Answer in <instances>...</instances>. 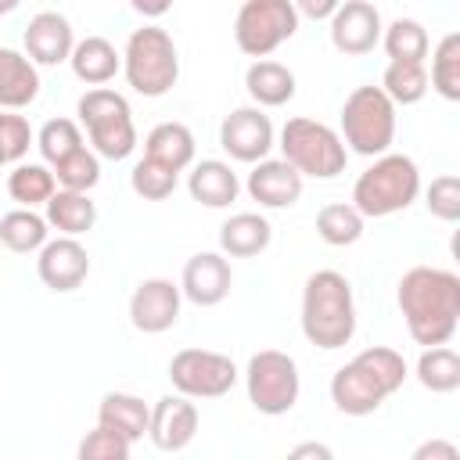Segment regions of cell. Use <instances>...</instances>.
Returning a JSON list of instances; mask_svg holds the SVG:
<instances>
[{"label": "cell", "mask_w": 460, "mask_h": 460, "mask_svg": "<svg viewBox=\"0 0 460 460\" xmlns=\"http://www.w3.org/2000/svg\"><path fill=\"white\" fill-rule=\"evenodd\" d=\"M129 7L137 11V14H144V18H162V14H169V7H172V0H129Z\"/></svg>", "instance_id": "cell-43"}, {"label": "cell", "mask_w": 460, "mask_h": 460, "mask_svg": "<svg viewBox=\"0 0 460 460\" xmlns=\"http://www.w3.org/2000/svg\"><path fill=\"white\" fill-rule=\"evenodd\" d=\"M32 126L25 115H14V111H0V165H14L29 155V144H32Z\"/></svg>", "instance_id": "cell-38"}, {"label": "cell", "mask_w": 460, "mask_h": 460, "mask_svg": "<svg viewBox=\"0 0 460 460\" xmlns=\"http://www.w3.org/2000/svg\"><path fill=\"white\" fill-rule=\"evenodd\" d=\"M36 273L50 291L65 295L83 288V280L90 277V255L79 244V237L58 234V237H47V244L36 252Z\"/></svg>", "instance_id": "cell-15"}, {"label": "cell", "mask_w": 460, "mask_h": 460, "mask_svg": "<svg viewBox=\"0 0 460 460\" xmlns=\"http://www.w3.org/2000/svg\"><path fill=\"white\" fill-rule=\"evenodd\" d=\"M316 234L323 244H334V248L356 244L363 237V216L352 201H331L316 212Z\"/></svg>", "instance_id": "cell-32"}, {"label": "cell", "mask_w": 460, "mask_h": 460, "mask_svg": "<svg viewBox=\"0 0 460 460\" xmlns=\"http://www.w3.org/2000/svg\"><path fill=\"white\" fill-rule=\"evenodd\" d=\"M431 90L446 101H460V32H446L431 54Z\"/></svg>", "instance_id": "cell-34"}, {"label": "cell", "mask_w": 460, "mask_h": 460, "mask_svg": "<svg viewBox=\"0 0 460 460\" xmlns=\"http://www.w3.org/2000/svg\"><path fill=\"white\" fill-rule=\"evenodd\" d=\"M291 456H295V460H302V456L331 460V449H327V446H320V442H305V446H295V449H291Z\"/></svg>", "instance_id": "cell-44"}, {"label": "cell", "mask_w": 460, "mask_h": 460, "mask_svg": "<svg viewBox=\"0 0 460 460\" xmlns=\"http://www.w3.org/2000/svg\"><path fill=\"white\" fill-rule=\"evenodd\" d=\"M75 115L79 122L86 126V137H90V147L108 158V162H122L133 155L137 147V126H133V111H129V101L108 86H93L79 97L75 104Z\"/></svg>", "instance_id": "cell-6"}, {"label": "cell", "mask_w": 460, "mask_h": 460, "mask_svg": "<svg viewBox=\"0 0 460 460\" xmlns=\"http://www.w3.org/2000/svg\"><path fill=\"white\" fill-rule=\"evenodd\" d=\"M420 198V169L410 155L385 151L352 183V205L363 219H385L406 212Z\"/></svg>", "instance_id": "cell-4"}, {"label": "cell", "mask_w": 460, "mask_h": 460, "mask_svg": "<svg viewBox=\"0 0 460 460\" xmlns=\"http://www.w3.org/2000/svg\"><path fill=\"white\" fill-rule=\"evenodd\" d=\"M237 363L212 349H180L169 359V381L187 399H219L237 385Z\"/></svg>", "instance_id": "cell-11"}, {"label": "cell", "mask_w": 460, "mask_h": 460, "mask_svg": "<svg viewBox=\"0 0 460 460\" xmlns=\"http://www.w3.org/2000/svg\"><path fill=\"white\" fill-rule=\"evenodd\" d=\"M291 4H295L298 18H313V22H323V18H331V14H334V7H338L341 0H291Z\"/></svg>", "instance_id": "cell-42"}, {"label": "cell", "mask_w": 460, "mask_h": 460, "mask_svg": "<svg viewBox=\"0 0 460 460\" xmlns=\"http://www.w3.org/2000/svg\"><path fill=\"white\" fill-rule=\"evenodd\" d=\"M183 291L169 277H147L129 295V323L140 334H165L180 320Z\"/></svg>", "instance_id": "cell-13"}, {"label": "cell", "mask_w": 460, "mask_h": 460, "mask_svg": "<svg viewBox=\"0 0 460 460\" xmlns=\"http://www.w3.org/2000/svg\"><path fill=\"white\" fill-rule=\"evenodd\" d=\"M381 47L392 61H424L431 50V40L417 18H395L392 25L381 29Z\"/></svg>", "instance_id": "cell-33"}, {"label": "cell", "mask_w": 460, "mask_h": 460, "mask_svg": "<svg viewBox=\"0 0 460 460\" xmlns=\"http://www.w3.org/2000/svg\"><path fill=\"white\" fill-rule=\"evenodd\" d=\"M176 180H180V172H172V169H165V165H158L151 158H140L133 165V172H129V187L144 201H165L176 190Z\"/></svg>", "instance_id": "cell-37"}, {"label": "cell", "mask_w": 460, "mask_h": 460, "mask_svg": "<svg viewBox=\"0 0 460 460\" xmlns=\"http://www.w3.org/2000/svg\"><path fill=\"white\" fill-rule=\"evenodd\" d=\"M417 381L435 395H449L460 388V356L449 345H428L417 356Z\"/></svg>", "instance_id": "cell-30"}, {"label": "cell", "mask_w": 460, "mask_h": 460, "mask_svg": "<svg viewBox=\"0 0 460 460\" xmlns=\"http://www.w3.org/2000/svg\"><path fill=\"white\" fill-rule=\"evenodd\" d=\"M68 65H72V75L86 86H104L111 83L119 72H122V54L115 50L111 40L104 36H86V40H75L72 54H68Z\"/></svg>", "instance_id": "cell-22"}, {"label": "cell", "mask_w": 460, "mask_h": 460, "mask_svg": "<svg viewBox=\"0 0 460 460\" xmlns=\"http://www.w3.org/2000/svg\"><path fill=\"white\" fill-rule=\"evenodd\" d=\"M194 151H198L194 147V133L183 122H158L144 137V158H151V162H158V165H165L172 172L190 169Z\"/></svg>", "instance_id": "cell-25"}, {"label": "cell", "mask_w": 460, "mask_h": 460, "mask_svg": "<svg viewBox=\"0 0 460 460\" xmlns=\"http://www.w3.org/2000/svg\"><path fill=\"white\" fill-rule=\"evenodd\" d=\"M47 226H54L58 234H68V237H79L86 230H93L97 223V205L90 201L86 190H65L58 187L50 198H47Z\"/></svg>", "instance_id": "cell-26"}, {"label": "cell", "mask_w": 460, "mask_h": 460, "mask_svg": "<svg viewBox=\"0 0 460 460\" xmlns=\"http://www.w3.org/2000/svg\"><path fill=\"white\" fill-rule=\"evenodd\" d=\"M198 406L187 395H162L151 406V420H147V438L155 442V449L162 453H180L194 442L198 435Z\"/></svg>", "instance_id": "cell-16"}, {"label": "cell", "mask_w": 460, "mask_h": 460, "mask_svg": "<svg viewBox=\"0 0 460 460\" xmlns=\"http://www.w3.org/2000/svg\"><path fill=\"white\" fill-rule=\"evenodd\" d=\"M129 449H133V442H129L126 435H119V431L97 424L93 431L83 435V442H79V460H129Z\"/></svg>", "instance_id": "cell-39"}, {"label": "cell", "mask_w": 460, "mask_h": 460, "mask_svg": "<svg viewBox=\"0 0 460 460\" xmlns=\"http://www.w3.org/2000/svg\"><path fill=\"white\" fill-rule=\"evenodd\" d=\"M331 22V43L345 58H363L381 43V11L370 0H341L334 7Z\"/></svg>", "instance_id": "cell-14"}, {"label": "cell", "mask_w": 460, "mask_h": 460, "mask_svg": "<svg viewBox=\"0 0 460 460\" xmlns=\"http://www.w3.org/2000/svg\"><path fill=\"white\" fill-rule=\"evenodd\" d=\"M58 190L54 169L43 162H14V169L7 172V194L11 201H18L22 208H36L47 205V198Z\"/></svg>", "instance_id": "cell-29"}, {"label": "cell", "mask_w": 460, "mask_h": 460, "mask_svg": "<svg viewBox=\"0 0 460 460\" xmlns=\"http://www.w3.org/2000/svg\"><path fill=\"white\" fill-rule=\"evenodd\" d=\"M122 75L140 97H165L180 79V50L162 25H140L122 50Z\"/></svg>", "instance_id": "cell-5"}, {"label": "cell", "mask_w": 460, "mask_h": 460, "mask_svg": "<svg viewBox=\"0 0 460 460\" xmlns=\"http://www.w3.org/2000/svg\"><path fill=\"white\" fill-rule=\"evenodd\" d=\"M36 147H40L43 162L54 165V162H61L65 155H72L75 147H83V129H79V122H72V119H47V122L40 126V133H36Z\"/></svg>", "instance_id": "cell-36"}, {"label": "cell", "mask_w": 460, "mask_h": 460, "mask_svg": "<svg viewBox=\"0 0 460 460\" xmlns=\"http://www.w3.org/2000/svg\"><path fill=\"white\" fill-rule=\"evenodd\" d=\"M280 151H284V162H291L302 176H313V180H334L338 172H345V162H349V147L341 133L305 115L284 122Z\"/></svg>", "instance_id": "cell-8"}, {"label": "cell", "mask_w": 460, "mask_h": 460, "mask_svg": "<svg viewBox=\"0 0 460 460\" xmlns=\"http://www.w3.org/2000/svg\"><path fill=\"white\" fill-rule=\"evenodd\" d=\"M302 183H305V176L291 162H284V158H259L252 165L248 180H244V190L262 208H291L302 198Z\"/></svg>", "instance_id": "cell-18"}, {"label": "cell", "mask_w": 460, "mask_h": 460, "mask_svg": "<svg viewBox=\"0 0 460 460\" xmlns=\"http://www.w3.org/2000/svg\"><path fill=\"white\" fill-rule=\"evenodd\" d=\"M219 147L234 162H248V165H255L259 158H270V151H273V122H270V115L259 104L234 108L219 122Z\"/></svg>", "instance_id": "cell-12"}, {"label": "cell", "mask_w": 460, "mask_h": 460, "mask_svg": "<svg viewBox=\"0 0 460 460\" xmlns=\"http://www.w3.org/2000/svg\"><path fill=\"white\" fill-rule=\"evenodd\" d=\"M230 284H234V270H230V259L223 252H198L183 262L180 291L187 302H194L201 309L219 305L230 295Z\"/></svg>", "instance_id": "cell-17"}, {"label": "cell", "mask_w": 460, "mask_h": 460, "mask_svg": "<svg viewBox=\"0 0 460 460\" xmlns=\"http://www.w3.org/2000/svg\"><path fill=\"white\" fill-rule=\"evenodd\" d=\"M302 334L309 345L334 352L356 334V298L352 284L338 270H316L302 288Z\"/></svg>", "instance_id": "cell-3"}, {"label": "cell", "mask_w": 460, "mask_h": 460, "mask_svg": "<svg viewBox=\"0 0 460 460\" xmlns=\"http://www.w3.org/2000/svg\"><path fill=\"white\" fill-rule=\"evenodd\" d=\"M147 420H151V406L133 392H108L97 406V424L126 435L129 442H140L147 435Z\"/></svg>", "instance_id": "cell-27"}, {"label": "cell", "mask_w": 460, "mask_h": 460, "mask_svg": "<svg viewBox=\"0 0 460 460\" xmlns=\"http://www.w3.org/2000/svg\"><path fill=\"white\" fill-rule=\"evenodd\" d=\"M40 97V68L29 61V54L0 47V108L22 111Z\"/></svg>", "instance_id": "cell-21"}, {"label": "cell", "mask_w": 460, "mask_h": 460, "mask_svg": "<svg viewBox=\"0 0 460 460\" xmlns=\"http://www.w3.org/2000/svg\"><path fill=\"white\" fill-rule=\"evenodd\" d=\"M50 169H54L58 187H65V190H86L90 194L101 183V155L86 144L75 147L72 155H65L61 162H54Z\"/></svg>", "instance_id": "cell-35"}, {"label": "cell", "mask_w": 460, "mask_h": 460, "mask_svg": "<svg viewBox=\"0 0 460 460\" xmlns=\"http://www.w3.org/2000/svg\"><path fill=\"white\" fill-rule=\"evenodd\" d=\"M298 22L291 0H244L234 18V43L248 58H270L298 32Z\"/></svg>", "instance_id": "cell-10"}, {"label": "cell", "mask_w": 460, "mask_h": 460, "mask_svg": "<svg viewBox=\"0 0 460 460\" xmlns=\"http://www.w3.org/2000/svg\"><path fill=\"white\" fill-rule=\"evenodd\" d=\"M50 237V226L40 212L32 208H11L0 216V244L14 255H29V252H40Z\"/></svg>", "instance_id": "cell-28"}, {"label": "cell", "mask_w": 460, "mask_h": 460, "mask_svg": "<svg viewBox=\"0 0 460 460\" xmlns=\"http://www.w3.org/2000/svg\"><path fill=\"white\" fill-rule=\"evenodd\" d=\"M273 241V226L259 212H237L219 226V252L226 259H252L262 255Z\"/></svg>", "instance_id": "cell-23"}, {"label": "cell", "mask_w": 460, "mask_h": 460, "mask_svg": "<svg viewBox=\"0 0 460 460\" xmlns=\"http://www.w3.org/2000/svg\"><path fill=\"white\" fill-rule=\"evenodd\" d=\"M187 190H190V198H194L198 205H205V208H226L230 201H237L241 180H237V172L230 169V162L201 158V162H190Z\"/></svg>", "instance_id": "cell-20"}, {"label": "cell", "mask_w": 460, "mask_h": 460, "mask_svg": "<svg viewBox=\"0 0 460 460\" xmlns=\"http://www.w3.org/2000/svg\"><path fill=\"white\" fill-rule=\"evenodd\" d=\"M460 449L453 442H442V438H431V442H420L413 449V460H456Z\"/></svg>", "instance_id": "cell-41"}, {"label": "cell", "mask_w": 460, "mask_h": 460, "mask_svg": "<svg viewBox=\"0 0 460 460\" xmlns=\"http://www.w3.org/2000/svg\"><path fill=\"white\" fill-rule=\"evenodd\" d=\"M406 359L402 352L388 349V345H370L363 352H356L345 367L334 370L331 377V402L345 413V417H367L374 410H381V402L388 395H395L406 381Z\"/></svg>", "instance_id": "cell-2"}, {"label": "cell", "mask_w": 460, "mask_h": 460, "mask_svg": "<svg viewBox=\"0 0 460 460\" xmlns=\"http://www.w3.org/2000/svg\"><path fill=\"white\" fill-rule=\"evenodd\" d=\"M424 205L435 219L442 223H456L460 219V176L442 172L431 180V187L424 190Z\"/></svg>", "instance_id": "cell-40"}, {"label": "cell", "mask_w": 460, "mask_h": 460, "mask_svg": "<svg viewBox=\"0 0 460 460\" xmlns=\"http://www.w3.org/2000/svg\"><path fill=\"white\" fill-rule=\"evenodd\" d=\"M395 302L417 345H446L460 323V277L442 266H413L399 277Z\"/></svg>", "instance_id": "cell-1"}, {"label": "cell", "mask_w": 460, "mask_h": 460, "mask_svg": "<svg viewBox=\"0 0 460 460\" xmlns=\"http://www.w3.org/2000/svg\"><path fill=\"white\" fill-rule=\"evenodd\" d=\"M22 43H25V54H29L32 65H47L50 68V65L68 61V54L75 47V32H72V22L65 14L40 11V14L29 18Z\"/></svg>", "instance_id": "cell-19"}, {"label": "cell", "mask_w": 460, "mask_h": 460, "mask_svg": "<svg viewBox=\"0 0 460 460\" xmlns=\"http://www.w3.org/2000/svg\"><path fill=\"white\" fill-rule=\"evenodd\" d=\"M341 140L363 158H377L395 140V104L381 86H356L341 104Z\"/></svg>", "instance_id": "cell-7"}, {"label": "cell", "mask_w": 460, "mask_h": 460, "mask_svg": "<svg viewBox=\"0 0 460 460\" xmlns=\"http://www.w3.org/2000/svg\"><path fill=\"white\" fill-rule=\"evenodd\" d=\"M244 90L259 108H280L295 97V72L280 61L255 58L244 72Z\"/></svg>", "instance_id": "cell-24"}, {"label": "cell", "mask_w": 460, "mask_h": 460, "mask_svg": "<svg viewBox=\"0 0 460 460\" xmlns=\"http://www.w3.org/2000/svg\"><path fill=\"white\" fill-rule=\"evenodd\" d=\"M381 90L388 93V101H392L395 108H399V104L406 108V104L424 101V93L431 90L424 61H388V68H385V75H381Z\"/></svg>", "instance_id": "cell-31"}, {"label": "cell", "mask_w": 460, "mask_h": 460, "mask_svg": "<svg viewBox=\"0 0 460 460\" xmlns=\"http://www.w3.org/2000/svg\"><path fill=\"white\" fill-rule=\"evenodd\" d=\"M18 4H22V0H0V14H11Z\"/></svg>", "instance_id": "cell-45"}, {"label": "cell", "mask_w": 460, "mask_h": 460, "mask_svg": "<svg viewBox=\"0 0 460 460\" xmlns=\"http://www.w3.org/2000/svg\"><path fill=\"white\" fill-rule=\"evenodd\" d=\"M244 388H248V402L266 417H280V413L295 410L298 392H302L295 356H288L280 349L255 352L244 367Z\"/></svg>", "instance_id": "cell-9"}]
</instances>
